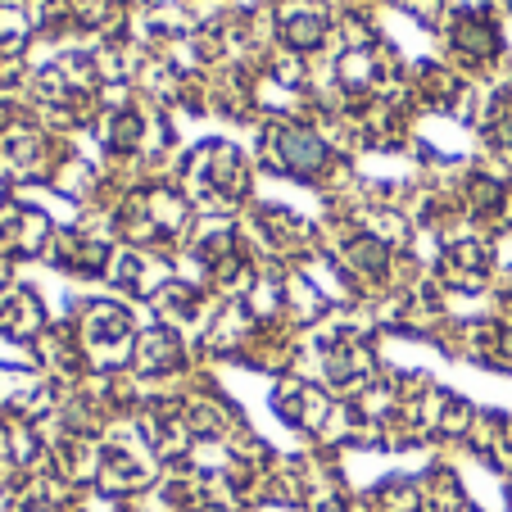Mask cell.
Wrapping results in <instances>:
<instances>
[{"label": "cell", "instance_id": "cell-3", "mask_svg": "<svg viewBox=\"0 0 512 512\" xmlns=\"http://www.w3.org/2000/svg\"><path fill=\"white\" fill-rule=\"evenodd\" d=\"M281 32H286L290 50H318L327 41V19L318 10H295V14H286Z\"/></svg>", "mask_w": 512, "mask_h": 512}, {"label": "cell", "instance_id": "cell-6", "mask_svg": "<svg viewBox=\"0 0 512 512\" xmlns=\"http://www.w3.org/2000/svg\"><path fill=\"white\" fill-rule=\"evenodd\" d=\"M490 141L499 145V150H512V114H499L490 123Z\"/></svg>", "mask_w": 512, "mask_h": 512}, {"label": "cell", "instance_id": "cell-5", "mask_svg": "<svg viewBox=\"0 0 512 512\" xmlns=\"http://www.w3.org/2000/svg\"><path fill=\"white\" fill-rule=\"evenodd\" d=\"M141 136H145V123L136 114H114V118H109V127H105V145H109V150H136V145H141Z\"/></svg>", "mask_w": 512, "mask_h": 512}, {"label": "cell", "instance_id": "cell-4", "mask_svg": "<svg viewBox=\"0 0 512 512\" xmlns=\"http://www.w3.org/2000/svg\"><path fill=\"white\" fill-rule=\"evenodd\" d=\"M182 363V349H177L173 336H164V331H155V336L141 340V368L145 372H168Z\"/></svg>", "mask_w": 512, "mask_h": 512}, {"label": "cell", "instance_id": "cell-2", "mask_svg": "<svg viewBox=\"0 0 512 512\" xmlns=\"http://www.w3.org/2000/svg\"><path fill=\"white\" fill-rule=\"evenodd\" d=\"M454 46L463 55H476V59H490L499 50V28H494L485 14H463V23L454 28Z\"/></svg>", "mask_w": 512, "mask_h": 512}, {"label": "cell", "instance_id": "cell-1", "mask_svg": "<svg viewBox=\"0 0 512 512\" xmlns=\"http://www.w3.org/2000/svg\"><path fill=\"white\" fill-rule=\"evenodd\" d=\"M281 159H286L290 173H300V177H313L327 168V145L318 141V136L309 132V127H281Z\"/></svg>", "mask_w": 512, "mask_h": 512}]
</instances>
